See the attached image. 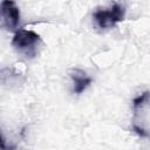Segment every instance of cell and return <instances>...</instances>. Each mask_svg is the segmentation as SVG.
<instances>
[{
    "label": "cell",
    "instance_id": "cell-2",
    "mask_svg": "<svg viewBox=\"0 0 150 150\" xmlns=\"http://www.w3.org/2000/svg\"><path fill=\"white\" fill-rule=\"evenodd\" d=\"M124 7L118 5V4H114L112 6H110L109 8L105 9H97L93 18L96 22V25L104 29V28H110L114 27L115 25H117L118 22L123 21L124 19Z\"/></svg>",
    "mask_w": 150,
    "mask_h": 150
},
{
    "label": "cell",
    "instance_id": "cell-6",
    "mask_svg": "<svg viewBox=\"0 0 150 150\" xmlns=\"http://www.w3.org/2000/svg\"><path fill=\"white\" fill-rule=\"evenodd\" d=\"M132 128H134V131H135L138 136H141V137H148V136H149V132H146L143 128H139L137 124H134Z\"/></svg>",
    "mask_w": 150,
    "mask_h": 150
},
{
    "label": "cell",
    "instance_id": "cell-5",
    "mask_svg": "<svg viewBox=\"0 0 150 150\" xmlns=\"http://www.w3.org/2000/svg\"><path fill=\"white\" fill-rule=\"evenodd\" d=\"M150 101V91H144L142 94H139L138 96H136L132 101V109L136 112L138 109H141L144 104H146Z\"/></svg>",
    "mask_w": 150,
    "mask_h": 150
},
{
    "label": "cell",
    "instance_id": "cell-1",
    "mask_svg": "<svg viewBox=\"0 0 150 150\" xmlns=\"http://www.w3.org/2000/svg\"><path fill=\"white\" fill-rule=\"evenodd\" d=\"M41 43V38L38 33L29 29H19L12 39V46L27 57H34L38 53V47Z\"/></svg>",
    "mask_w": 150,
    "mask_h": 150
},
{
    "label": "cell",
    "instance_id": "cell-4",
    "mask_svg": "<svg viewBox=\"0 0 150 150\" xmlns=\"http://www.w3.org/2000/svg\"><path fill=\"white\" fill-rule=\"evenodd\" d=\"M70 77L73 80V86H74V93L75 94L83 93L91 83V77H89L83 70H80V69H74L70 73Z\"/></svg>",
    "mask_w": 150,
    "mask_h": 150
},
{
    "label": "cell",
    "instance_id": "cell-3",
    "mask_svg": "<svg viewBox=\"0 0 150 150\" xmlns=\"http://www.w3.org/2000/svg\"><path fill=\"white\" fill-rule=\"evenodd\" d=\"M1 18L7 29L14 30L20 22V11L13 0H2L1 2Z\"/></svg>",
    "mask_w": 150,
    "mask_h": 150
}]
</instances>
